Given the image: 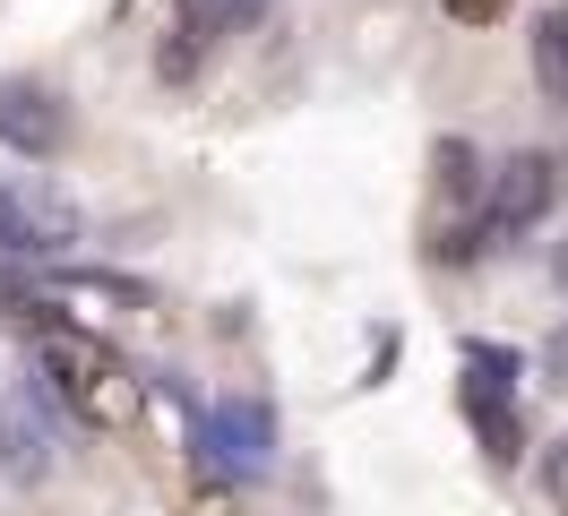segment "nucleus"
Here are the masks:
<instances>
[{
	"label": "nucleus",
	"mask_w": 568,
	"mask_h": 516,
	"mask_svg": "<svg viewBox=\"0 0 568 516\" xmlns=\"http://www.w3.org/2000/svg\"><path fill=\"white\" fill-rule=\"evenodd\" d=\"M43 474H52L43 387H9V396H0V482H43Z\"/></svg>",
	"instance_id": "1a4fd4ad"
},
{
	"label": "nucleus",
	"mask_w": 568,
	"mask_h": 516,
	"mask_svg": "<svg viewBox=\"0 0 568 516\" xmlns=\"http://www.w3.org/2000/svg\"><path fill=\"white\" fill-rule=\"evenodd\" d=\"M499 9H508V0H448V18H457V27H491Z\"/></svg>",
	"instance_id": "9b49d317"
},
{
	"label": "nucleus",
	"mask_w": 568,
	"mask_h": 516,
	"mask_svg": "<svg viewBox=\"0 0 568 516\" xmlns=\"http://www.w3.org/2000/svg\"><path fill=\"white\" fill-rule=\"evenodd\" d=\"M78 241V215L27 181H0V259H61Z\"/></svg>",
	"instance_id": "423d86ee"
},
{
	"label": "nucleus",
	"mask_w": 568,
	"mask_h": 516,
	"mask_svg": "<svg viewBox=\"0 0 568 516\" xmlns=\"http://www.w3.org/2000/svg\"><path fill=\"white\" fill-rule=\"evenodd\" d=\"M483 155L465 146V138H448L439 146V190H430V259H474L483 250Z\"/></svg>",
	"instance_id": "7ed1b4c3"
},
{
	"label": "nucleus",
	"mask_w": 568,
	"mask_h": 516,
	"mask_svg": "<svg viewBox=\"0 0 568 516\" xmlns=\"http://www.w3.org/2000/svg\"><path fill=\"white\" fill-rule=\"evenodd\" d=\"M542 482H551V499H560V508H568V439H560V456L542 465Z\"/></svg>",
	"instance_id": "f8f14e48"
},
{
	"label": "nucleus",
	"mask_w": 568,
	"mask_h": 516,
	"mask_svg": "<svg viewBox=\"0 0 568 516\" xmlns=\"http://www.w3.org/2000/svg\"><path fill=\"white\" fill-rule=\"evenodd\" d=\"M551 155H534V146H517L508 164L483 181V233L491 241H508V233H526L534 215H542V199H551Z\"/></svg>",
	"instance_id": "6e6552de"
},
{
	"label": "nucleus",
	"mask_w": 568,
	"mask_h": 516,
	"mask_svg": "<svg viewBox=\"0 0 568 516\" xmlns=\"http://www.w3.org/2000/svg\"><path fill=\"white\" fill-rule=\"evenodd\" d=\"M258 9H267V0H173V27H164L155 69H164V78H190V69H199V52H215L224 34H242Z\"/></svg>",
	"instance_id": "0eeeda50"
},
{
	"label": "nucleus",
	"mask_w": 568,
	"mask_h": 516,
	"mask_svg": "<svg viewBox=\"0 0 568 516\" xmlns=\"http://www.w3.org/2000/svg\"><path fill=\"white\" fill-rule=\"evenodd\" d=\"M560 172H568V155H560Z\"/></svg>",
	"instance_id": "4468645a"
},
{
	"label": "nucleus",
	"mask_w": 568,
	"mask_h": 516,
	"mask_svg": "<svg viewBox=\"0 0 568 516\" xmlns=\"http://www.w3.org/2000/svg\"><path fill=\"white\" fill-rule=\"evenodd\" d=\"M0 146L27 155V164H52L70 146V103L43 78H0Z\"/></svg>",
	"instance_id": "39448f33"
},
{
	"label": "nucleus",
	"mask_w": 568,
	"mask_h": 516,
	"mask_svg": "<svg viewBox=\"0 0 568 516\" xmlns=\"http://www.w3.org/2000/svg\"><path fill=\"white\" fill-rule=\"evenodd\" d=\"M36 378L70 422L104 431V439H130L146 422V378L87 327H36Z\"/></svg>",
	"instance_id": "f257e3e1"
},
{
	"label": "nucleus",
	"mask_w": 568,
	"mask_h": 516,
	"mask_svg": "<svg viewBox=\"0 0 568 516\" xmlns=\"http://www.w3.org/2000/svg\"><path fill=\"white\" fill-rule=\"evenodd\" d=\"M267 456H276V413L267 405H207L199 413V465L207 474H267Z\"/></svg>",
	"instance_id": "20e7f679"
},
{
	"label": "nucleus",
	"mask_w": 568,
	"mask_h": 516,
	"mask_svg": "<svg viewBox=\"0 0 568 516\" xmlns=\"http://www.w3.org/2000/svg\"><path fill=\"white\" fill-rule=\"evenodd\" d=\"M517 362L499 353V344H474L465 353V387H457V405L465 422H474V439H483V456L491 465H517L526 456V413H517Z\"/></svg>",
	"instance_id": "f03ea898"
},
{
	"label": "nucleus",
	"mask_w": 568,
	"mask_h": 516,
	"mask_svg": "<svg viewBox=\"0 0 568 516\" xmlns=\"http://www.w3.org/2000/svg\"><path fill=\"white\" fill-rule=\"evenodd\" d=\"M534 87H542V103H568V9L534 18Z\"/></svg>",
	"instance_id": "9d476101"
},
{
	"label": "nucleus",
	"mask_w": 568,
	"mask_h": 516,
	"mask_svg": "<svg viewBox=\"0 0 568 516\" xmlns=\"http://www.w3.org/2000/svg\"><path fill=\"white\" fill-rule=\"evenodd\" d=\"M560 284H568V259H560Z\"/></svg>",
	"instance_id": "ddd939ff"
}]
</instances>
